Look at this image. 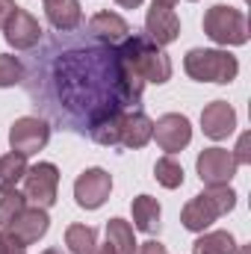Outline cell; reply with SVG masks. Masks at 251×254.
I'll list each match as a JSON object with an SVG mask.
<instances>
[{
    "label": "cell",
    "mask_w": 251,
    "mask_h": 254,
    "mask_svg": "<svg viewBox=\"0 0 251 254\" xmlns=\"http://www.w3.org/2000/svg\"><path fill=\"white\" fill-rule=\"evenodd\" d=\"M192 254H237V240L228 231H204L192 243Z\"/></svg>",
    "instance_id": "obj_19"
},
{
    "label": "cell",
    "mask_w": 251,
    "mask_h": 254,
    "mask_svg": "<svg viewBox=\"0 0 251 254\" xmlns=\"http://www.w3.org/2000/svg\"><path fill=\"white\" fill-rule=\"evenodd\" d=\"M24 80V63L12 54H0V89L18 86Z\"/></svg>",
    "instance_id": "obj_26"
},
{
    "label": "cell",
    "mask_w": 251,
    "mask_h": 254,
    "mask_svg": "<svg viewBox=\"0 0 251 254\" xmlns=\"http://www.w3.org/2000/svg\"><path fill=\"white\" fill-rule=\"evenodd\" d=\"M48 142H51V125L39 116H21L9 127V148L24 157L39 154Z\"/></svg>",
    "instance_id": "obj_7"
},
{
    "label": "cell",
    "mask_w": 251,
    "mask_h": 254,
    "mask_svg": "<svg viewBox=\"0 0 251 254\" xmlns=\"http://www.w3.org/2000/svg\"><path fill=\"white\" fill-rule=\"evenodd\" d=\"M27 175V157L18 151H9L6 157H0V187H18Z\"/></svg>",
    "instance_id": "obj_24"
},
{
    "label": "cell",
    "mask_w": 251,
    "mask_h": 254,
    "mask_svg": "<svg viewBox=\"0 0 251 254\" xmlns=\"http://www.w3.org/2000/svg\"><path fill=\"white\" fill-rule=\"evenodd\" d=\"M154 178H157V184H163L166 190H178V187H184V166H181L172 154H166V157L157 160Z\"/></svg>",
    "instance_id": "obj_25"
},
{
    "label": "cell",
    "mask_w": 251,
    "mask_h": 254,
    "mask_svg": "<svg viewBox=\"0 0 251 254\" xmlns=\"http://www.w3.org/2000/svg\"><path fill=\"white\" fill-rule=\"evenodd\" d=\"M107 243L116 254H136V237H133V225L125 219H110L107 222Z\"/></svg>",
    "instance_id": "obj_20"
},
{
    "label": "cell",
    "mask_w": 251,
    "mask_h": 254,
    "mask_svg": "<svg viewBox=\"0 0 251 254\" xmlns=\"http://www.w3.org/2000/svg\"><path fill=\"white\" fill-rule=\"evenodd\" d=\"M151 136H154V122L142 113V110H127L125 113V122H122V142L119 145H125V148H145L148 142H151Z\"/></svg>",
    "instance_id": "obj_16"
},
{
    "label": "cell",
    "mask_w": 251,
    "mask_h": 254,
    "mask_svg": "<svg viewBox=\"0 0 251 254\" xmlns=\"http://www.w3.org/2000/svg\"><path fill=\"white\" fill-rule=\"evenodd\" d=\"M145 36H148L154 45H160V48L178 42V36H181V18H178L175 6L151 3V9H148V15H145Z\"/></svg>",
    "instance_id": "obj_12"
},
{
    "label": "cell",
    "mask_w": 251,
    "mask_h": 254,
    "mask_svg": "<svg viewBox=\"0 0 251 254\" xmlns=\"http://www.w3.org/2000/svg\"><path fill=\"white\" fill-rule=\"evenodd\" d=\"M42 24L21 6H15V12L9 15L6 27H3V39L15 48V51H33L42 42Z\"/></svg>",
    "instance_id": "obj_11"
},
{
    "label": "cell",
    "mask_w": 251,
    "mask_h": 254,
    "mask_svg": "<svg viewBox=\"0 0 251 254\" xmlns=\"http://www.w3.org/2000/svg\"><path fill=\"white\" fill-rule=\"evenodd\" d=\"M136 254H169V252H166V246H163V243H157V240H148V243L136 246Z\"/></svg>",
    "instance_id": "obj_29"
},
{
    "label": "cell",
    "mask_w": 251,
    "mask_h": 254,
    "mask_svg": "<svg viewBox=\"0 0 251 254\" xmlns=\"http://www.w3.org/2000/svg\"><path fill=\"white\" fill-rule=\"evenodd\" d=\"M57 190H60V169L54 163H36L27 166L24 175V198L33 207H54L57 204Z\"/></svg>",
    "instance_id": "obj_6"
},
{
    "label": "cell",
    "mask_w": 251,
    "mask_h": 254,
    "mask_svg": "<svg viewBox=\"0 0 251 254\" xmlns=\"http://www.w3.org/2000/svg\"><path fill=\"white\" fill-rule=\"evenodd\" d=\"M151 139H157V145L166 154H178L192 142V125L181 113H166L154 122V136Z\"/></svg>",
    "instance_id": "obj_10"
},
{
    "label": "cell",
    "mask_w": 251,
    "mask_h": 254,
    "mask_svg": "<svg viewBox=\"0 0 251 254\" xmlns=\"http://www.w3.org/2000/svg\"><path fill=\"white\" fill-rule=\"evenodd\" d=\"M42 254H65V252H63V249H45Z\"/></svg>",
    "instance_id": "obj_34"
},
{
    "label": "cell",
    "mask_w": 251,
    "mask_h": 254,
    "mask_svg": "<svg viewBox=\"0 0 251 254\" xmlns=\"http://www.w3.org/2000/svg\"><path fill=\"white\" fill-rule=\"evenodd\" d=\"M125 113H127V110H125ZM125 113H110V116H104L101 122H95V125H92L89 136H92L98 145H104V148L119 145V142H122V122H125Z\"/></svg>",
    "instance_id": "obj_21"
},
{
    "label": "cell",
    "mask_w": 251,
    "mask_h": 254,
    "mask_svg": "<svg viewBox=\"0 0 251 254\" xmlns=\"http://www.w3.org/2000/svg\"><path fill=\"white\" fill-rule=\"evenodd\" d=\"M204 33L222 48H240L249 42V21L240 9L216 3L204 15Z\"/></svg>",
    "instance_id": "obj_5"
},
{
    "label": "cell",
    "mask_w": 251,
    "mask_h": 254,
    "mask_svg": "<svg viewBox=\"0 0 251 254\" xmlns=\"http://www.w3.org/2000/svg\"><path fill=\"white\" fill-rule=\"evenodd\" d=\"M110 192H113V178H110V172H104L98 166L95 169H86L74 181V201L83 210H98L110 198Z\"/></svg>",
    "instance_id": "obj_9"
},
{
    "label": "cell",
    "mask_w": 251,
    "mask_h": 254,
    "mask_svg": "<svg viewBox=\"0 0 251 254\" xmlns=\"http://www.w3.org/2000/svg\"><path fill=\"white\" fill-rule=\"evenodd\" d=\"M130 210H133V228H136V231H142V234H157V231H160L163 207H160L157 198H151V195H136L133 204H130Z\"/></svg>",
    "instance_id": "obj_18"
},
{
    "label": "cell",
    "mask_w": 251,
    "mask_h": 254,
    "mask_svg": "<svg viewBox=\"0 0 251 254\" xmlns=\"http://www.w3.org/2000/svg\"><path fill=\"white\" fill-rule=\"evenodd\" d=\"M116 3H119L122 9H139V6H142V0H116Z\"/></svg>",
    "instance_id": "obj_31"
},
{
    "label": "cell",
    "mask_w": 251,
    "mask_h": 254,
    "mask_svg": "<svg viewBox=\"0 0 251 254\" xmlns=\"http://www.w3.org/2000/svg\"><path fill=\"white\" fill-rule=\"evenodd\" d=\"M45 15L57 33H71L83 21V9L77 0H45Z\"/></svg>",
    "instance_id": "obj_17"
},
{
    "label": "cell",
    "mask_w": 251,
    "mask_h": 254,
    "mask_svg": "<svg viewBox=\"0 0 251 254\" xmlns=\"http://www.w3.org/2000/svg\"><path fill=\"white\" fill-rule=\"evenodd\" d=\"M184 68L198 83H234L240 74V63L234 54L219 48H192L184 57Z\"/></svg>",
    "instance_id": "obj_4"
},
{
    "label": "cell",
    "mask_w": 251,
    "mask_h": 254,
    "mask_svg": "<svg viewBox=\"0 0 251 254\" xmlns=\"http://www.w3.org/2000/svg\"><path fill=\"white\" fill-rule=\"evenodd\" d=\"M86 33H89L92 39H98V42L122 45L127 36H130V24H127L122 15H116V12H98V15H92Z\"/></svg>",
    "instance_id": "obj_15"
},
{
    "label": "cell",
    "mask_w": 251,
    "mask_h": 254,
    "mask_svg": "<svg viewBox=\"0 0 251 254\" xmlns=\"http://www.w3.org/2000/svg\"><path fill=\"white\" fill-rule=\"evenodd\" d=\"M24 210H27V198L24 192H18V187H6L0 192V228H9Z\"/></svg>",
    "instance_id": "obj_23"
},
{
    "label": "cell",
    "mask_w": 251,
    "mask_h": 254,
    "mask_svg": "<svg viewBox=\"0 0 251 254\" xmlns=\"http://www.w3.org/2000/svg\"><path fill=\"white\" fill-rule=\"evenodd\" d=\"M154 3H160V6H175L178 0H154Z\"/></svg>",
    "instance_id": "obj_33"
},
{
    "label": "cell",
    "mask_w": 251,
    "mask_h": 254,
    "mask_svg": "<svg viewBox=\"0 0 251 254\" xmlns=\"http://www.w3.org/2000/svg\"><path fill=\"white\" fill-rule=\"evenodd\" d=\"M119 54H122V63H125L127 74L136 80V83H169L172 80V60L166 57V51L160 45H154L148 36L142 33H133L127 36L125 42L119 45Z\"/></svg>",
    "instance_id": "obj_2"
},
{
    "label": "cell",
    "mask_w": 251,
    "mask_h": 254,
    "mask_svg": "<svg viewBox=\"0 0 251 254\" xmlns=\"http://www.w3.org/2000/svg\"><path fill=\"white\" fill-rule=\"evenodd\" d=\"M201 130H204V136H210V139H216V142L228 139V136L237 130V110H234L228 101H213V104H207L204 113H201Z\"/></svg>",
    "instance_id": "obj_13"
},
{
    "label": "cell",
    "mask_w": 251,
    "mask_h": 254,
    "mask_svg": "<svg viewBox=\"0 0 251 254\" xmlns=\"http://www.w3.org/2000/svg\"><path fill=\"white\" fill-rule=\"evenodd\" d=\"M48 228H51V216H48V210H42V207H27L6 231H12L24 246H33V243H39L45 234H48Z\"/></svg>",
    "instance_id": "obj_14"
},
{
    "label": "cell",
    "mask_w": 251,
    "mask_h": 254,
    "mask_svg": "<svg viewBox=\"0 0 251 254\" xmlns=\"http://www.w3.org/2000/svg\"><path fill=\"white\" fill-rule=\"evenodd\" d=\"M0 254H27V246L12 234V231H0Z\"/></svg>",
    "instance_id": "obj_27"
},
{
    "label": "cell",
    "mask_w": 251,
    "mask_h": 254,
    "mask_svg": "<svg viewBox=\"0 0 251 254\" xmlns=\"http://www.w3.org/2000/svg\"><path fill=\"white\" fill-rule=\"evenodd\" d=\"M21 83L45 119L74 133H89L110 113L133 110L145 92L127 74L119 45L98 42L89 33L74 36V30L42 39Z\"/></svg>",
    "instance_id": "obj_1"
},
{
    "label": "cell",
    "mask_w": 251,
    "mask_h": 254,
    "mask_svg": "<svg viewBox=\"0 0 251 254\" xmlns=\"http://www.w3.org/2000/svg\"><path fill=\"white\" fill-rule=\"evenodd\" d=\"M65 246L71 254H95L98 249V231L89 225H68L65 228Z\"/></svg>",
    "instance_id": "obj_22"
},
{
    "label": "cell",
    "mask_w": 251,
    "mask_h": 254,
    "mask_svg": "<svg viewBox=\"0 0 251 254\" xmlns=\"http://www.w3.org/2000/svg\"><path fill=\"white\" fill-rule=\"evenodd\" d=\"M12 12H15V0H0V30L6 27V21H9Z\"/></svg>",
    "instance_id": "obj_30"
},
{
    "label": "cell",
    "mask_w": 251,
    "mask_h": 254,
    "mask_svg": "<svg viewBox=\"0 0 251 254\" xmlns=\"http://www.w3.org/2000/svg\"><path fill=\"white\" fill-rule=\"evenodd\" d=\"M237 207V192L231 190V184L225 187H207L201 195H195L187 207L181 210V222L192 234H204L219 216L231 213Z\"/></svg>",
    "instance_id": "obj_3"
},
{
    "label": "cell",
    "mask_w": 251,
    "mask_h": 254,
    "mask_svg": "<svg viewBox=\"0 0 251 254\" xmlns=\"http://www.w3.org/2000/svg\"><path fill=\"white\" fill-rule=\"evenodd\" d=\"M95 254H116V252H113V249H110V243H107V246H98Z\"/></svg>",
    "instance_id": "obj_32"
},
{
    "label": "cell",
    "mask_w": 251,
    "mask_h": 254,
    "mask_svg": "<svg viewBox=\"0 0 251 254\" xmlns=\"http://www.w3.org/2000/svg\"><path fill=\"white\" fill-rule=\"evenodd\" d=\"M195 169H198V178L207 184V187H225L234 181L237 175V160L228 148H204L195 160Z\"/></svg>",
    "instance_id": "obj_8"
},
{
    "label": "cell",
    "mask_w": 251,
    "mask_h": 254,
    "mask_svg": "<svg viewBox=\"0 0 251 254\" xmlns=\"http://www.w3.org/2000/svg\"><path fill=\"white\" fill-rule=\"evenodd\" d=\"M249 142H251V136H249V133H243V136H240V142H237V151H234V160H237V166H249V163H251Z\"/></svg>",
    "instance_id": "obj_28"
}]
</instances>
